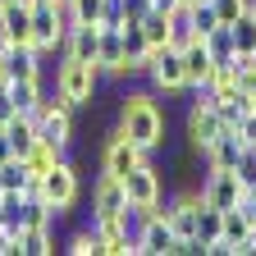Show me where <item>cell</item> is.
Returning <instances> with one entry per match:
<instances>
[{"label":"cell","instance_id":"cell-21","mask_svg":"<svg viewBox=\"0 0 256 256\" xmlns=\"http://www.w3.org/2000/svg\"><path fill=\"white\" fill-rule=\"evenodd\" d=\"M188 42H197V28H192V5H188V0H178V5L170 10V46L183 50Z\"/></svg>","mask_w":256,"mask_h":256},{"label":"cell","instance_id":"cell-7","mask_svg":"<svg viewBox=\"0 0 256 256\" xmlns=\"http://www.w3.org/2000/svg\"><path fill=\"white\" fill-rule=\"evenodd\" d=\"M156 151H142L133 138L124 133V128L114 124V133L106 138V146H101V174H114V178H124L128 170H138V165H146Z\"/></svg>","mask_w":256,"mask_h":256},{"label":"cell","instance_id":"cell-22","mask_svg":"<svg viewBox=\"0 0 256 256\" xmlns=\"http://www.w3.org/2000/svg\"><path fill=\"white\" fill-rule=\"evenodd\" d=\"M5 138L14 142V156H28L32 146H37V119H32V114H14L5 124Z\"/></svg>","mask_w":256,"mask_h":256},{"label":"cell","instance_id":"cell-31","mask_svg":"<svg viewBox=\"0 0 256 256\" xmlns=\"http://www.w3.org/2000/svg\"><path fill=\"white\" fill-rule=\"evenodd\" d=\"M151 10H156V0H124V18L128 23H142Z\"/></svg>","mask_w":256,"mask_h":256},{"label":"cell","instance_id":"cell-15","mask_svg":"<svg viewBox=\"0 0 256 256\" xmlns=\"http://www.w3.org/2000/svg\"><path fill=\"white\" fill-rule=\"evenodd\" d=\"M5 92H10V101H14L18 114H32V119H37V110L46 101V78H10Z\"/></svg>","mask_w":256,"mask_h":256},{"label":"cell","instance_id":"cell-24","mask_svg":"<svg viewBox=\"0 0 256 256\" xmlns=\"http://www.w3.org/2000/svg\"><path fill=\"white\" fill-rule=\"evenodd\" d=\"M224 238L234 242V256L242 252V242L252 238V215L242 210V206H234V210H224Z\"/></svg>","mask_w":256,"mask_h":256},{"label":"cell","instance_id":"cell-13","mask_svg":"<svg viewBox=\"0 0 256 256\" xmlns=\"http://www.w3.org/2000/svg\"><path fill=\"white\" fill-rule=\"evenodd\" d=\"M96 69H101V78H128L124 32H114V28H101V46H96Z\"/></svg>","mask_w":256,"mask_h":256},{"label":"cell","instance_id":"cell-32","mask_svg":"<svg viewBox=\"0 0 256 256\" xmlns=\"http://www.w3.org/2000/svg\"><path fill=\"white\" fill-rule=\"evenodd\" d=\"M14 114H18V110H14V101H10V92L0 87V128H5V124H10Z\"/></svg>","mask_w":256,"mask_h":256},{"label":"cell","instance_id":"cell-18","mask_svg":"<svg viewBox=\"0 0 256 256\" xmlns=\"http://www.w3.org/2000/svg\"><path fill=\"white\" fill-rule=\"evenodd\" d=\"M42 50L37 46H10V78H46V69H42Z\"/></svg>","mask_w":256,"mask_h":256},{"label":"cell","instance_id":"cell-29","mask_svg":"<svg viewBox=\"0 0 256 256\" xmlns=\"http://www.w3.org/2000/svg\"><path fill=\"white\" fill-rule=\"evenodd\" d=\"M238 178L247 188H256V151L252 146H242V156H238Z\"/></svg>","mask_w":256,"mask_h":256},{"label":"cell","instance_id":"cell-20","mask_svg":"<svg viewBox=\"0 0 256 256\" xmlns=\"http://www.w3.org/2000/svg\"><path fill=\"white\" fill-rule=\"evenodd\" d=\"M220 238H224V210L202 202V210H197V247H202V256H206V247L220 242Z\"/></svg>","mask_w":256,"mask_h":256},{"label":"cell","instance_id":"cell-14","mask_svg":"<svg viewBox=\"0 0 256 256\" xmlns=\"http://www.w3.org/2000/svg\"><path fill=\"white\" fill-rule=\"evenodd\" d=\"M210 69H215V60H210L206 42H202V37H197V42H188V46H183V74H188V92H202V87L210 82Z\"/></svg>","mask_w":256,"mask_h":256},{"label":"cell","instance_id":"cell-35","mask_svg":"<svg viewBox=\"0 0 256 256\" xmlns=\"http://www.w3.org/2000/svg\"><path fill=\"white\" fill-rule=\"evenodd\" d=\"M0 192H5V183H0Z\"/></svg>","mask_w":256,"mask_h":256},{"label":"cell","instance_id":"cell-11","mask_svg":"<svg viewBox=\"0 0 256 256\" xmlns=\"http://www.w3.org/2000/svg\"><path fill=\"white\" fill-rule=\"evenodd\" d=\"M32 42V0L0 5V46H28Z\"/></svg>","mask_w":256,"mask_h":256},{"label":"cell","instance_id":"cell-30","mask_svg":"<svg viewBox=\"0 0 256 256\" xmlns=\"http://www.w3.org/2000/svg\"><path fill=\"white\" fill-rule=\"evenodd\" d=\"M74 10H78V23H101L106 0H74Z\"/></svg>","mask_w":256,"mask_h":256},{"label":"cell","instance_id":"cell-2","mask_svg":"<svg viewBox=\"0 0 256 256\" xmlns=\"http://www.w3.org/2000/svg\"><path fill=\"white\" fill-rule=\"evenodd\" d=\"M55 92L74 110H87V106H96V92H101V69L87 64V60L60 55V64H55Z\"/></svg>","mask_w":256,"mask_h":256},{"label":"cell","instance_id":"cell-4","mask_svg":"<svg viewBox=\"0 0 256 256\" xmlns=\"http://www.w3.org/2000/svg\"><path fill=\"white\" fill-rule=\"evenodd\" d=\"M78 197H82V178H78V170H74V160L64 156V160H55V165L42 174V202L55 210V220L60 215H69L74 206H78Z\"/></svg>","mask_w":256,"mask_h":256},{"label":"cell","instance_id":"cell-17","mask_svg":"<svg viewBox=\"0 0 256 256\" xmlns=\"http://www.w3.org/2000/svg\"><path fill=\"white\" fill-rule=\"evenodd\" d=\"M96 46H101V28L96 23H78L69 37H64V55L87 60V64H96Z\"/></svg>","mask_w":256,"mask_h":256},{"label":"cell","instance_id":"cell-26","mask_svg":"<svg viewBox=\"0 0 256 256\" xmlns=\"http://www.w3.org/2000/svg\"><path fill=\"white\" fill-rule=\"evenodd\" d=\"M234 28V46H238V55H256V14H242L238 23H229ZM234 55V60H238Z\"/></svg>","mask_w":256,"mask_h":256},{"label":"cell","instance_id":"cell-19","mask_svg":"<svg viewBox=\"0 0 256 256\" xmlns=\"http://www.w3.org/2000/svg\"><path fill=\"white\" fill-rule=\"evenodd\" d=\"M50 252H60L55 224L50 229H18V256H50Z\"/></svg>","mask_w":256,"mask_h":256},{"label":"cell","instance_id":"cell-8","mask_svg":"<svg viewBox=\"0 0 256 256\" xmlns=\"http://www.w3.org/2000/svg\"><path fill=\"white\" fill-rule=\"evenodd\" d=\"M146 82H151V92H156V96H178V92H188V74H183V50H174V46H160V50L151 55Z\"/></svg>","mask_w":256,"mask_h":256},{"label":"cell","instance_id":"cell-3","mask_svg":"<svg viewBox=\"0 0 256 256\" xmlns=\"http://www.w3.org/2000/svg\"><path fill=\"white\" fill-rule=\"evenodd\" d=\"M224 114L215 110V101H210V92H192V106H188V119H183V138H188V146L192 151H210V142L224 133Z\"/></svg>","mask_w":256,"mask_h":256},{"label":"cell","instance_id":"cell-10","mask_svg":"<svg viewBox=\"0 0 256 256\" xmlns=\"http://www.w3.org/2000/svg\"><path fill=\"white\" fill-rule=\"evenodd\" d=\"M114 215H128V192H124V178L101 174L92 183V220H114Z\"/></svg>","mask_w":256,"mask_h":256},{"label":"cell","instance_id":"cell-28","mask_svg":"<svg viewBox=\"0 0 256 256\" xmlns=\"http://www.w3.org/2000/svg\"><path fill=\"white\" fill-rule=\"evenodd\" d=\"M210 5H215L220 23H238V18L247 14V5H242V0H210Z\"/></svg>","mask_w":256,"mask_h":256},{"label":"cell","instance_id":"cell-16","mask_svg":"<svg viewBox=\"0 0 256 256\" xmlns=\"http://www.w3.org/2000/svg\"><path fill=\"white\" fill-rule=\"evenodd\" d=\"M60 252H69V256H106V238H101V229L87 220V224H78L74 234L60 238Z\"/></svg>","mask_w":256,"mask_h":256},{"label":"cell","instance_id":"cell-25","mask_svg":"<svg viewBox=\"0 0 256 256\" xmlns=\"http://www.w3.org/2000/svg\"><path fill=\"white\" fill-rule=\"evenodd\" d=\"M142 32H146V42H151V50H160V46H170V14H165V10H151V14L142 18Z\"/></svg>","mask_w":256,"mask_h":256},{"label":"cell","instance_id":"cell-5","mask_svg":"<svg viewBox=\"0 0 256 256\" xmlns=\"http://www.w3.org/2000/svg\"><path fill=\"white\" fill-rule=\"evenodd\" d=\"M133 238H138V256H178V238L160 206L146 215H133Z\"/></svg>","mask_w":256,"mask_h":256},{"label":"cell","instance_id":"cell-33","mask_svg":"<svg viewBox=\"0 0 256 256\" xmlns=\"http://www.w3.org/2000/svg\"><path fill=\"white\" fill-rule=\"evenodd\" d=\"M5 160H14V142L5 138V128H0V165H5Z\"/></svg>","mask_w":256,"mask_h":256},{"label":"cell","instance_id":"cell-1","mask_svg":"<svg viewBox=\"0 0 256 256\" xmlns=\"http://www.w3.org/2000/svg\"><path fill=\"white\" fill-rule=\"evenodd\" d=\"M119 128L133 138L142 151H160L165 146V133H170V114L165 106L156 101V92H124L119 96Z\"/></svg>","mask_w":256,"mask_h":256},{"label":"cell","instance_id":"cell-12","mask_svg":"<svg viewBox=\"0 0 256 256\" xmlns=\"http://www.w3.org/2000/svg\"><path fill=\"white\" fill-rule=\"evenodd\" d=\"M32 46L42 55H50V50L64 55V28L55 18V5H32Z\"/></svg>","mask_w":256,"mask_h":256},{"label":"cell","instance_id":"cell-9","mask_svg":"<svg viewBox=\"0 0 256 256\" xmlns=\"http://www.w3.org/2000/svg\"><path fill=\"white\" fill-rule=\"evenodd\" d=\"M202 202L220 206V210H234L247 202V183L238 178V170H206L202 174Z\"/></svg>","mask_w":256,"mask_h":256},{"label":"cell","instance_id":"cell-34","mask_svg":"<svg viewBox=\"0 0 256 256\" xmlns=\"http://www.w3.org/2000/svg\"><path fill=\"white\" fill-rule=\"evenodd\" d=\"M0 5H10V0H0Z\"/></svg>","mask_w":256,"mask_h":256},{"label":"cell","instance_id":"cell-6","mask_svg":"<svg viewBox=\"0 0 256 256\" xmlns=\"http://www.w3.org/2000/svg\"><path fill=\"white\" fill-rule=\"evenodd\" d=\"M124 192H128V210L146 215V210H156L160 202H165V174L146 160V165H138V170L124 174Z\"/></svg>","mask_w":256,"mask_h":256},{"label":"cell","instance_id":"cell-27","mask_svg":"<svg viewBox=\"0 0 256 256\" xmlns=\"http://www.w3.org/2000/svg\"><path fill=\"white\" fill-rule=\"evenodd\" d=\"M188 5H192V28H197V37H206L210 28H220V14H215L210 0H188Z\"/></svg>","mask_w":256,"mask_h":256},{"label":"cell","instance_id":"cell-23","mask_svg":"<svg viewBox=\"0 0 256 256\" xmlns=\"http://www.w3.org/2000/svg\"><path fill=\"white\" fill-rule=\"evenodd\" d=\"M206 50H210V60L215 64H234V55H238V46H234V28L229 23H220V28H210L206 32Z\"/></svg>","mask_w":256,"mask_h":256}]
</instances>
